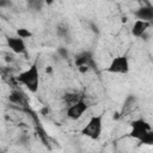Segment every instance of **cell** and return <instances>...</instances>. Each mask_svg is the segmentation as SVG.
Instances as JSON below:
<instances>
[{
	"label": "cell",
	"mask_w": 153,
	"mask_h": 153,
	"mask_svg": "<svg viewBox=\"0 0 153 153\" xmlns=\"http://www.w3.org/2000/svg\"><path fill=\"white\" fill-rule=\"evenodd\" d=\"M128 71H129V61L126 55L114 57L109 67L106 68V72L115 74H127Z\"/></svg>",
	"instance_id": "4"
},
{
	"label": "cell",
	"mask_w": 153,
	"mask_h": 153,
	"mask_svg": "<svg viewBox=\"0 0 153 153\" xmlns=\"http://www.w3.org/2000/svg\"><path fill=\"white\" fill-rule=\"evenodd\" d=\"M103 130V116L102 115H97V116H92L87 124L81 129V134L92 139V140H97Z\"/></svg>",
	"instance_id": "2"
},
{
	"label": "cell",
	"mask_w": 153,
	"mask_h": 153,
	"mask_svg": "<svg viewBox=\"0 0 153 153\" xmlns=\"http://www.w3.org/2000/svg\"><path fill=\"white\" fill-rule=\"evenodd\" d=\"M75 65L78 67L80 66H85L87 68H93V57H92V53L91 51H84L81 54H79L75 57Z\"/></svg>",
	"instance_id": "7"
},
{
	"label": "cell",
	"mask_w": 153,
	"mask_h": 153,
	"mask_svg": "<svg viewBox=\"0 0 153 153\" xmlns=\"http://www.w3.org/2000/svg\"><path fill=\"white\" fill-rule=\"evenodd\" d=\"M87 109H88L87 103L84 99H81L78 103H75V104H73V105L67 108V116L71 120H79L86 112Z\"/></svg>",
	"instance_id": "5"
},
{
	"label": "cell",
	"mask_w": 153,
	"mask_h": 153,
	"mask_svg": "<svg viewBox=\"0 0 153 153\" xmlns=\"http://www.w3.org/2000/svg\"><path fill=\"white\" fill-rule=\"evenodd\" d=\"M130 127H131V130L129 133V136L130 137H134L136 140H141L148 131L152 130V127L148 122H146L143 118H137L135 121H133L130 123Z\"/></svg>",
	"instance_id": "3"
},
{
	"label": "cell",
	"mask_w": 153,
	"mask_h": 153,
	"mask_svg": "<svg viewBox=\"0 0 153 153\" xmlns=\"http://www.w3.org/2000/svg\"><path fill=\"white\" fill-rule=\"evenodd\" d=\"M139 142L142 143V145H152V143H153V131H152V130L148 131Z\"/></svg>",
	"instance_id": "12"
},
{
	"label": "cell",
	"mask_w": 153,
	"mask_h": 153,
	"mask_svg": "<svg viewBox=\"0 0 153 153\" xmlns=\"http://www.w3.org/2000/svg\"><path fill=\"white\" fill-rule=\"evenodd\" d=\"M8 99H10L11 103L19 104V105H23V104H25V102H26L25 96H24L22 92H19V91H13V92L10 94Z\"/></svg>",
	"instance_id": "10"
},
{
	"label": "cell",
	"mask_w": 153,
	"mask_h": 153,
	"mask_svg": "<svg viewBox=\"0 0 153 153\" xmlns=\"http://www.w3.org/2000/svg\"><path fill=\"white\" fill-rule=\"evenodd\" d=\"M17 36L24 39V38H29V37H31V36H32V33H31V31H29L27 29L20 27V29H18V30H17Z\"/></svg>",
	"instance_id": "13"
},
{
	"label": "cell",
	"mask_w": 153,
	"mask_h": 153,
	"mask_svg": "<svg viewBox=\"0 0 153 153\" xmlns=\"http://www.w3.org/2000/svg\"><path fill=\"white\" fill-rule=\"evenodd\" d=\"M13 60V56H7L6 57V61H12Z\"/></svg>",
	"instance_id": "17"
},
{
	"label": "cell",
	"mask_w": 153,
	"mask_h": 153,
	"mask_svg": "<svg viewBox=\"0 0 153 153\" xmlns=\"http://www.w3.org/2000/svg\"><path fill=\"white\" fill-rule=\"evenodd\" d=\"M81 99H82V98H81V96H80L79 93H67V94L63 96V100H65V103L67 104V106H71V105L78 103V102L81 100Z\"/></svg>",
	"instance_id": "11"
},
{
	"label": "cell",
	"mask_w": 153,
	"mask_h": 153,
	"mask_svg": "<svg viewBox=\"0 0 153 153\" xmlns=\"http://www.w3.org/2000/svg\"><path fill=\"white\" fill-rule=\"evenodd\" d=\"M134 16L142 22H148L151 23V20L153 19V8L151 6H146V7H140L139 10H136L134 12Z\"/></svg>",
	"instance_id": "8"
},
{
	"label": "cell",
	"mask_w": 153,
	"mask_h": 153,
	"mask_svg": "<svg viewBox=\"0 0 153 153\" xmlns=\"http://www.w3.org/2000/svg\"><path fill=\"white\" fill-rule=\"evenodd\" d=\"M6 42H7L8 48H10L13 53H16V54H22V53H24V51L26 50V45H25L24 39L20 38V37H18V36L8 37V38L6 39Z\"/></svg>",
	"instance_id": "6"
},
{
	"label": "cell",
	"mask_w": 153,
	"mask_h": 153,
	"mask_svg": "<svg viewBox=\"0 0 153 153\" xmlns=\"http://www.w3.org/2000/svg\"><path fill=\"white\" fill-rule=\"evenodd\" d=\"M51 71H53V68H51V67H50V66H49V67H47V68H45V72H47V73H51Z\"/></svg>",
	"instance_id": "16"
},
{
	"label": "cell",
	"mask_w": 153,
	"mask_h": 153,
	"mask_svg": "<svg viewBox=\"0 0 153 153\" xmlns=\"http://www.w3.org/2000/svg\"><path fill=\"white\" fill-rule=\"evenodd\" d=\"M59 53H60V54H62V55H65V56H67V51H66V50L60 49V50H59Z\"/></svg>",
	"instance_id": "15"
},
{
	"label": "cell",
	"mask_w": 153,
	"mask_h": 153,
	"mask_svg": "<svg viewBox=\"0 0 153 153\" xmlns=\"http://www.w3.org/2000/svg\"><path fill=\"white\" fill-rule=\"evenodd\" d=\"M151 23L148 22H142V20H135L134 25H133V29H131V33L135 36V37H142L143 33L146 32V30L149 27Z\"/></svg>",
	"instance_id": "9"
},
{
	"label": "cell",
	"mask_w": 153,
	"mask_h": 153,
	"mask_svg": "<svg viewBox=\"0 0 153 153\" xmlns=\"http://www.w3.org/2000/svg\"><path fill=\"white\" fill-rule=\"evenodd\" d=\"M17 81L23 84L30 92L36 93L39 86V71L37 63L31 65L26 71L22 72L17 76Z\"/></svg>",
	"instance_id": "1"
},
{
	"label": "cell",
	"mask_w": 153,
	"mask_h": 153,
	"mask_svg": "<svg viewBox=\"0 0 153 153\" xmlns=\"http://www.w3.org/2000/svg\"><path fill=\"white\" fill-rule=\"evenodd\" d=\"M78 68H79V71H80L81 73H86V72L88 71V68L85 67V66H80V67H78Z\"/></svg>",
	"instance_id": "14"
}]
</instances>
